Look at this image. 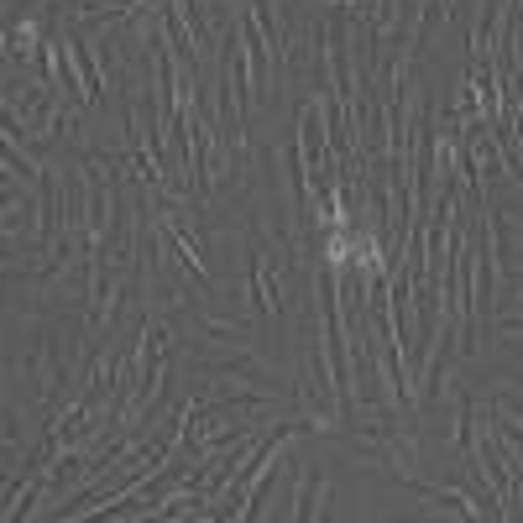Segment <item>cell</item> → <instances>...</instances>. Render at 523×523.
I'll use <instances>...</instances> for the list:
<instances>
[{
	"label": "cell",
	"mask_w": 523,
	"mask_h": 523,
	"mask_svg": "<svg viewBox=\"0 0 523 523\" xmlns=\"http://www.w3.org/2000/svg\"><path fill=\"white\" fill-rule=\"evenodd\" d=\"M6 53L21 58V63H32V58H37V27H32V21H21V27L6 32Z\"/></svg>",
	"instance_id": "cell-1"
}]
</instances>
